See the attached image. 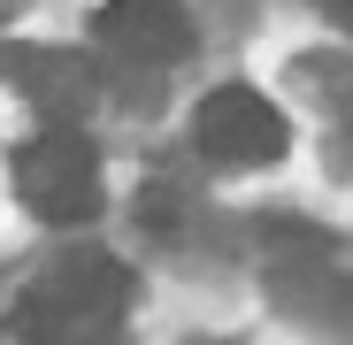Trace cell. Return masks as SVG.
Masks as SVG:
<instances>
[{
  "instance_id": "obj_1",
  "label": "cell",
  "mask_w": 353,
  "mask_h": 345,
  "mask_svg": "<svg viewBox=\"0 0 353 345\" xmlns=\"http://www.w3.org/2000/svg\"><path fill=\"white\" fill-rule=\"evenodd\" d=\"M131 269L100 253V246H77L62 261H46L16 307H8V330L16 345H123L131 337Z\"/></svg>"
},
{
  "instance_id": "obj_2",
  "label": "cell",
  "mask_w": 353,
  "mask_h": 345,
  "mask_svg": "<svg viewBox=\"0 0 353 345\" xmlns=\"http://www.w3.org/2000/svg\"><path fill=\"white\" fill-rule=\"evenodd\" d=\"M16 192L39 222L54 230H85L100 207H108V169H100V146L77 131V123H46L23 154H16Z\"/></svg>"
},
{
  "instance_id": "obj_3",
  "label": "cell",
  "mask_w": 353,
  "mask_h": 345,
  "mask_svg": "<svg viewBox=\"0 0 353 345\" xmlns=\"http://www.w3.org/2000/svg\"><path fill=\"white\" fill-rule=\"evenodd\" d=\"M192 138H200V154L223 161V169H261V161H276V154L292 146L276 100L254 92V85H215V92L192 107Z\"/></svg>"
},
{
  "instance_id": "obj_4",
  "label": "cell",
  "mask_w": 353,
  "mask_h": 345,
  "mask_svg": "<svg viewBox=\"0 0 353 345\" xmlns=\"http://www.w3.org/2000/svg\"><path fill=\"white\" fill-rule=\"evenodd\" d=\"M92 39L108 54H123V62H146V70H169L192 54V8L185 0H100L92 16Z\"/></svg>"
},
{
  "instance_id": "obj_5",
  "label": "cell",
  "mask_w": 353,
  "mask_h": 345,
  "mask_svg": "<svg viewBox=\"0 0 353 345\" xmlns=\"http://www.w3.org/2000/svg\"><path fill=\"white\" fill-rule=\"evenodd\" d=\"M8 77H16V92L39 115H54V123H70V115H85L100 100V62L92 54H62V46H16Z\"/></svg>"
},
{
  "instance_id": "obj_6",
  "label": "cell",
  "mask_w": 353,
  "mask_h": 345,
  "mask_svg": "<svg viewBox=\"0 0 353 345\" xmlns=\"http://www.w3.org/2000/svg\"><path fill=\"white\" fill-rule=\"evenodd\" d=\"M276 307L300 322V330L330 337V345H353V276L330 253L323 261H284L276 269Z\"/></svg>"
},
{
  "instance_id": "obj_7",
  "label": "cell",
  "mask_w": 353,
  "mask_h": 345,
  "mask_svg": "<svg viewBox=\"0 0 353 345\" xmlns=\"http://www.w3.org/2000/svg\"><path fill=\"white\" fill-rule=\"evenodd\" d=\"M315 8H323V16H330V23H338V31L353 39V0H315Z\"/></svg>"
},
{
  "instance_id": "obj_8",
  "label": "cell",
  "mask_w": 353,
  "mask_h": 345,
  "mask_svg": "<svg viewBox=\"0 0 353 345\" xmlns=\"http://www.w3.org/2000/svg\"><path fill=\"white\" fill-rule=\"evenodd\" d=\"M185 345H230V337H185Z\"/></svg>"
}]
</instances>
